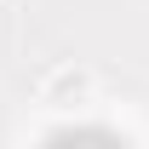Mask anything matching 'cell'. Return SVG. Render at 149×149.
<instances>
[{
  "label": "cell",
  "instance_id": "6da1fadb",
  "mask_svg": "<svg viewBox=\"0 0 149 149\" xmlns=\"http://www.w3.org/2000/svg\"><path fill=\"white\" fill-rule=\"evenodd\" d=\"M92 97H97V74L86 69V63H57V69H46V80H40V103L57 109V115L92 109Z\"/></svg>",
  "mask_w": 149,
  "mask_h": 149
}]
</instances>
